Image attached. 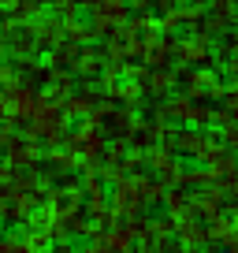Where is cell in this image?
Wrapping results in <instances>:
<instances>
[{
	"instance_id": "1",
	"label": "cell",
	"mask_w": 238,
	"mask_h": 253,
	"mask_svg": "<svg viewBox=\"0 0 238 253\" xmlns=\"http://www.w3.org/2000/svg\"><path fill=\"white\" fill-rule=\"evenodd\" d=\"M171 60L186 63V71L212 67V41L198 38V34H175L171 38Z\"/></svg>"
},
{
	"instance_id": "2",
	"label": "cell",
	"mask_w": 238,
	"mask_h": 253,
	"mask_svg": "<svg viewBox=\"0 0 238 253\" xmlns=\"http://www.w3.org/2000/svg\"><path fill=\"white\" fill-rule=\"evenodd\" d=\"M48 212L56 216V220H71L75 212H82V186L79 182H60V186L48 190V198H45Z\"/></svg>"
},
{
	"instance_id": "3",
	"label": "cell",
	"mask_w": 238,
	"mask_h": 253,
	"mask_svg": "<svg viewBox=\"0 0 238 253\" xmlns=\"http://www.w3.org/2000/svg\"><path fill=\"white\" fill-rule=\"evenodd\" d=\"M41 160V145L34 142V138H15V142L8 145V160L4 164L11 168V171H19V168H38Z\"/></svg>"
},
{
	"instance_id": "4",
	"label": "cell",
	"mask_w": 238,
	"mask_h": 253,
	"mask_svg": "<svg viewBox=\"0 0 238 253\" xmlns=\"http://www.w3.org/2000/svg\"><path fill=\"white\" fill-rule=\"evenodd\" d=\"M175 86H179V75H175L171 67H164V71H149V75L142 79V93H149L153 101H164V97H171Z\"/></svg>"
},
{
	"instance_id": "5",
	"label": "cell",
	"mask_w": 238,
	"mask_h": 253,
	"mask_svg": "<svg viewBox=\"0 0 238 253\" xmlns=\"http://www.w3.org/2000/svg\"><path fill=\"white\" fill-rule=\"evenodd\" d=\"M205 238H208L212 246H220V250L235 242V209L227 205L216 220H208V223H205Z\"/></svg>"
},
{
	"instance_id": "6",
	"label": "cell",
	"mask_w": 238,
	"mask_h": 253,
	"mask_svg": "<svg viewBox=\"0 0 238 253\" xmlns=\"http://www.w3.org/2000/svg\"><path fill=\"white\" fill-rule=\"evenodd\" d=\"M160 205L167 209L164 216H171L175 223H183V220H190V194H186V190H179V186L164 190V201H160Z\"/></svg>"
},
{
	"instance_id": "7",
	"label": "cell",
	"mask_w": 238,
	"mask_h": 253,
	"mask_svg": "<svg viewBox=\"0 0 238 253\" xmlns=\"http://www.w3.org/2000/svg\"><path fill=\"white\" fill-rule=\"evenodd\" d=\"M97 104H101V97H93V93H71L60 108H64V119H79L82 123V119H89V112Z\"/></svg>"
},
{
	"instance_id": "8",
	"label": "cell",
	"mask_w": 238,
	"mask_h": 253,
	"mask_svg": "<svg viewBox=\"0 0 238 253\" xmlns=\"http://www.w3.org/2000/svg\"><path fill=\"white\" fill-rule=\"evenodd\" d=\"M41 160H45L48 168H56L60 175H67V171H75V168H82V160L75 157V153H67L64 145H60V149H48V153H41Z\"/></svg>"
},
{
	"instance_id": "9",
	"label": "cell",
	"mask_w": 238,
	"mask_h": 253,
	"mask_svg": "<svg viewBox=\"0 0 238 253\" xmlns=\"http://www.w3.org/2000/svg\"><path fill=\"white\" fill-rule=\"evenodd\" d=\"M138 198H142V209H145V205H160V201H164V186H160L157 179H142Z\"/></svg>"
},
{
	"instance_id": "10",
	"label": "cell",
	"mask_w": 238,
	"mask_h": 253,
	"mask_svg": "<svg viewBox=\"0 0 238 253\" xmlns=\"http://www.w3.org/2000/svg\"><path fill=\"white\" fill-rule=\"evenodd\" d=\"M183 253H220V246H212V242H198V246H186Z\"/></svg>"
},
{
	"instance_id": "11",
	"label": "cell",
	"mask_w": 238,
	"mask_h": 253,
	"mask_svg": "<svg viewBox=\"0 0 238 253\" xmlns=\"http://www.w3.org/2000/svg\"><path fill=\"white\" fill-rule=\"evenodd\" d=\"M75 253H104L101 250V242H93V238H86L82 246H75Z\"/></svg>"
},
{
	"instance_id": "12",
	"label": "cell",
	"mask_w": 238,
	"mask_h": 253,
	"mask_svg": "<svg viewBox=\"0 0 238 253\" xmlns=\"http://www.w3.org/2000/svg\"><path fill=\"white\" fill-rule=\"evenodd\" d=\"M45 253H75V246H71V242H52Z\"/></svg>"
}]
</instances>
